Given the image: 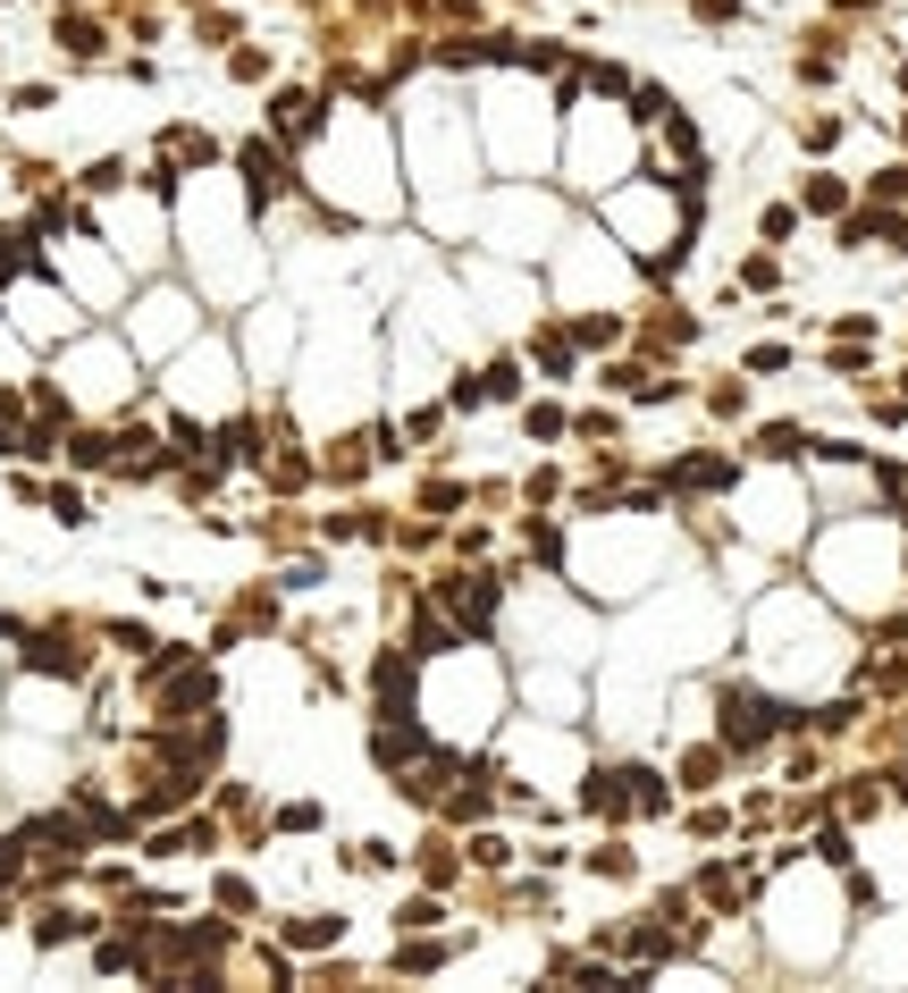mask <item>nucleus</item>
I'll use <instances>...</instances> for the list:
<instances>
[{
	"mask_svg": "<svg viewBox=\"0 0 908 993\" xmlns=\"http://www.w3.org/2000/svg\"><path fill=\"white\" fill-rule=\"evenodd\" d=\"M799 716L791 707H774L766 690H723V707H715V741L732 749V758H749V749H766L774 733H791Z\"/></svg>",
	"mask_w": 908,
	"mask_h": 993,
	"instance_id": "nucleus-1",
	"label": "nucleus"
},
{
	"mask_svg": "<svg viewBox=\"0 0 908 993\" xmlns=\"http://www.w3.org/2000/svg\"><path fill=\"white\" fill-rule=\"evenodd\" d=\"M437 607L454 615V631L488 640V623H496V581H488V573H446V581H437Z\"/></svg>",
	"mask_w": 908,
	"mask_h": 993,
	"instance_id": "nucleus-2",
	"label": "nucleus"
},
{
	"mask_svg": "<svg viewBox=\"0 0 908 993\" xmlns=\"http://www.w3.org/2000/svg\"><path fill=\"white\" fill-rule=\"evenodd\" d=\"M371 699H378V716H413V649L371 657Z\"/></svg>",
	"mask_w": 908,
	"mask_h": 993,
	"instance_id": "nucleus-3",
	"label": "nucleus"
},
{
	"mask_svg": "<svg viewBox=\"0 0 908 993\" xmlns=\"http://www.w3.org/2000/svg\"><path fill=\"white\" fill-rule=\"evenodd\" d=\"M421 749H430V741H421L413 716H378V733H371V758H378V766H413Z\"/></svg>",
	"mask_w": 908,
	"mask_h": 993,
	"instance_id": "nucleus-4",
	"label": "nucleus"
},
{
	"mask_svg": "<svg viewBox=\"0 0 908 993\" xmlns=\"http://www.w3.org/2000/svg\"><path fill=\"white\" fill-rule=\"evenodd\" d=\"M664 489H732V455H681Z\"/></svg>",
	"mask_w": 908,
	"mask_h": 993,
	"instance_id": "nucleus-5",
	"label": "nucleus"
},
{
	"mask_svg": "<svg viewBox=\"0 0 908 993\" xmlns=\"http://www.w3.org/2000/svg\"><path fill=\"white\" fill-rule=\"evenodd\" d=\"M623 800L648 808V817H664V808H673V784H664V775H648V766H623Z\"/></svg>",
	"mask_w": 908,
	"mask_h": 993,
	"instance_id": "nucleus-6",
	"label": "nucleus"
},
{
	"mask_svg": "<svg viewBox=\"0 0 908 993\" xmlns=\"http://www.w3.org/2000/svg\"><path fill=\"white\" fill-rule=\"evenodd\" d=\"M269 110H278V135H320V110H328V101H312V94H278Z\"/></svg>",
	"mask_w": 908,
	"mask_h": 993,
	"instance_id": "nucleus-7",
	"label": "nucleus"
},
{
	"mask_svg": "<svg viewBox=\"0 0 908 993\" xmlns=\"http://www.w3.org/2000/svg\"><path fill=\"white\" fill-rule=\"evenodd\" d=\"M799 210H816V219H841V210H850V186H841V177H808V186H799Z\"/></svg>",
	"mask_w": 908,
	"mask_h": 993,
	"instance_id": "nucleus-8",
	"label": "nucleus"
},
{
	"mask_svg": "<svg viewBox=\"0 0 908 993\" xmlns=\"http://www.w3.org/2000/svg\"><path fill=\"white\" fill-rule=\"evenodd\" d=\"M757 455H766V463L808 455V430H791V421H766V430H757Z\"/></svg>",
	"mask_w": 908,
	"mask_h": 993,
	"instance_id": "nucleus-9",
	"label": "nucleus"
},
{
	"mask_svg": "<svg viewBox=\"0 0 908 993\" xmlns=\"http://www.w3.org/2000/svg\"><path fill=\"white\" fill-rule=\"evenodd\" d=\"M337 935H345V917H295V926H286V943H295V952H328Z\"/></svg>",
	"mask_w": 908,
	"mask_h": 993,
	"instance_id": "nucleus-10",
	"label": "nucleus"
},
{
	"mask_svg": "<svg viewBox=\"0 0 908 993\" xmlns=\"http://www.w3.org/2000/svg\"><path fill=\"white\" fill-rule=\"evenodd\" d=\"M723 758H732V749H723V741L690 749V758H681V784H690V792H707V784H715V775H723Z\"/></svg>",
	"mask_w": 908,
	"mask_h": 993,
	"instance_id": "nucleus-11",
	"label": "nucleus"
},
{
	"mask_svg": "<svg viewBox=\"0 0 908 993\" xmlns=\"http://www.w3.org/2000/svg\"><path fill=\"white\" fill-rule=\"evenodd\" d=\"M26 666H34V674H85V657H76L68 640H34V649H26Z\"/></svg>",
	"mask_w": 908,
	"mask_h": 993,
	"instance_id": "nucleus-12",
	"label": "nucleus"
},
{
	"mask_svg": "<svg viewBox=\"0 0 908 993\" xmlns=\"http://www.w3.org/2000/svg\"><path fill=\"white\" fill-rule=\"evenodd\" d=\"M446 649H454V623H437V615L421 607L413 615V657H446Z\"/></svg>",
	"mask_w": 908,
	"mask_h": 993,
	"instance_id": "nucleus-13",
	"label": "nucleus"
},
{
	"mask_svg": "<svg viewBox=\"0 0 908 993\" xmlns=\"http://www.w3.org/2000/svg\"><path fill=\"white\" fill-rule=\"evenodd\" d=\"M245 177H253V203L278 194V160H269V144H245Z\"/></svg>",
	"mask_w": 908,
	"mask_h": 993,
	"instance_id": "nucleus-14",
	"label": "nucleus"
},
{
	"mask_svg": "<svg viewBox=\"0 0 908 993\" xmlns=\"http://www.w3.org/2000/svg\"><path fill=\"white\" fill-rule=\"evenodd\" d=\"M539 363H547V380H572V328H547L539 337Z\"/></svg>",
	"mask_w": 908,
	"mask_h": 993,
	"instance_id": "nucleus-15",
	"label": "nucleus"
},
{
	"mask_svg": "<svg viewBox=\"0 0 908 993\" xmlns=\"http://www.w3.org/2000/svg\"><path fill=\"white\" fill-rule=\"evenodd\" d=\"M480 396H496V404L522 396V363H513V354H505V363H488V371H480Z\"/></svg>",
	"mask_w": 908,
	"mask_h": 993,
	"instance_id": "nucleus-16",
	"label": "nucleus"
},
{
	"mask_svg": "<svg viewBox=\"0 0 908 993\" xmlns=\"http://www.w3.org/2000/svg\"><path fill=\"white\" fill-rule=\"evenodd\" d=\"M757 228H766V245H791V236H799V203H766Z\"/></svg>",
	"mask_w": 908,
	"mask_h": 993,
	"instance_id": "nucleus-17",
	"label": "nucleus"
},
{
	"mask_svg": "<svg viewBox=\"0 0 908 993\" xmlns=\"http://www.w3.org/2000/svg\"><path fill=\"white\" fill-rule=\"evenodd\" d=\"M396 969H404V976H430V969H446V943H404V952H396Z\"/></svg>",
	"mask_w": 908,
	"mask_h": 993,
	"instance_id": "nucleus-18",
	"label": "nucleus"
},
{
	"mask_svg": "<svg viewBox=\"0 0 908 993\" xmlns=\"http://www.w3.org/2000/svg\"><path fill=\"white\" fill-rule=\"evenodd\" d=\"M85 935V917L76 910H51V917H34V943H76Z\"/></svg>",
	"mask_w": 908,
	"mask_h": 993,
	"instance_id": "nucleus-19",
	"label": "nucleus"
},
{
	"mask_svg": "<svg viewBox=\"0 0 908 993\" xmlns=\"http://www.w3.org/2000/svg\"><path fill=\"white\" fill-rule=\"evenodd\" d=\"M799 725H816V733H850V725H858V699H832V707H816V716H799Z\"/></svg>",
	"mask_w": 908,
	"mask_h": 993,
	"instance_id": "nucleus-20",
	"label": "nucleus"
},
{
	"mask_svg": "<svg viewBox=\"0 0 908 993\" xmlns=\"http://www.w3.org/2000/svg\"><path fill=\"white\" fill-rule=\"evenodd\" d=\"M454 867H463V859H454L446 842H421V876H430V884H454Z\"/></svg>",
	"mask_w": 908,
	"mask_h": 993,
	"instance_id": "nucleus-21",
	"label": "nucleus"
},
{
	"mask_svg": "<svg viewBox=\"0 0 908 993\" xmlns=\"http://www.w3.org/2000/svg\"><path fill=\"white\" fill-rule=\"evenodd\" d=\"M664 110H673L664 85H631V118H640V127H648V118H664Z\"/></svg>",
	"mask_w": 908,
	"mask_h": 993,
	"instance_id": "nucleus-22",
	"label": "nucleus"
},
{
	"mask_svg": "<svg viewBox=\"0 0 908 993\" xmlns=\"http://www.w3.org/2000/svg\"><path fill=\"white\" fill-rule=\"evenodd\" d=\"M572 337H581V345H614V337H623V321H614V312H589Z\"/></svg>",
	"mask_w": 908,
	"mask_h": 993,
	"instance_id": "nucleus-23",
	"label": "nucleus"
},
{
	"mask_svg": "<svg viewBox=\"0 0 908 993\" xmlns=\"http://www.w3.org/2000/svg\"><path fill=\"white\" fill-rule=\"evenodd\" d=\"M59 42H68L76 59H93V51H101V35H93V26H85V18H59Z\"/></svg>",
	"mask_w": 908,
	"mask_h": 993,
	"instance_id": "nucleus-24",
	"label": "nucleus"
},
{
	"mask_svg": "<svg viewBox=\"0 0 908 993\" xmlns=\"http://www.w3.org/2000/svg\"><path fill=\"white\" fill-rule=\"evenodd\" d=\"M867 194H875V203H908V169H875Z\"/></svg>",
	"mask_w": 908,
	"mask_h": 993,
	"instance_id": "nucleus-25",
	"label": "nucleus"
},
{
	"mask_svg": "<svg viewBox=\"0 0 908 993\" xmlns=\"http://www.w3.org/2000/svg\"><path fill=\"white\" fill-rule=\"evenodd\" d=\"M816 859H825V867H850V834H841V825H825V834H816Z\"/></svg>",
	"mask_w": 908,
	"mask_h": 993,
	"instance_id": "nucleus-26",
	"label": "nucleus"
},
{
	"mask_svg": "<svg viewBox=\"0 0 908 993\" xmlns=\"http://www.w3.org/2000/svg\"><path fill=\"white\" fill-rule=\"evenodd\" d=\"M589 867H598V876H614V884H623V876H631V851H623V842H605V851H589Z\"/></svg>",
	"mask_w": 908,
	"mask_h": 993,
	"instance_id": "nucleus-27",
	"label": "nucleus"
},
{
	"mask_svg": "<svg viewBox=\"0 0 908 993\" xmlns=\"http://www.w3.org/2000/svg\"><path fill=\"white\" fill-rule=\"evenodd\" d=\"M530 556H539V564H555V556H564V531H555V522H530Z\"/></svg>",
	"mask_w": 908,
	"mask_h": 993,
	"instance_id": "nucleus-28",
	"label": "nucleus"
},
{
	"mask_svg": "<svg viewBox=\"0 0 908 993\" xmlns=\"http://www.w3.org/2000/svg\"><path fill=\"white\" fill-rule=\"evenodd\" d=\"M875 245H891V253H908V219H900V210H875Z\"/></svg>",
	"mask_w": 908,
	"mask_h": 993,
	"instance_id": "nucleus-29",
	"label": "nucleus"
},
{
	"mask_svg": "<svg viewBox=\"0 0 908 993\" xmlns=\"http://www.w3.org/2000/svg\"><path fill=\"white\" fill-rule=\"evenodd\" d=\"M522 421H530V439H564V413H555V404H530Z\"/></svg>",
	"mask_w": 908,
	"mask_h": 993,
	"instance_id": "nucleus-30",
	"label": "nucleus"
},
{
	"mask_svg": "<svg viewBox=\"0 0 908 993\" xmlns=\"http://www.w3.org/2000/svg\"><path fill=\"white\" fill-rule=\"evenodd\" d=\"M699 893L715 901V910H732V876H723V867H699Z\"/></svg>",
	"mask_w": 908,
	"mask_h": 993,
	"instance_id": "nucleus-31",
	"label": "nucleus"
},
{
	"mask_svg": "<svg viewBox=\"0 0 908 993\" xmlns=\"http://www.w3.org/2000/svg\"><path fill=\"white\" fill-rule=\"evenodd\" d=\"M664 135H673V153H699V127H690L681 110H664Z\"/></svg>",
	"mask_w": 908,
	"mask_h": 993,
	"instance_id": "nucleus-32",
	"label": "nucleus"
},
{
	"mask_svg": "<svg viewBox=\"0 0 908 993\" xmlns=\"http://www.w3.org/2000/svg\"><path fill=\"white\" fill-rule=\"evenodd\" d=\"M841 144V118H808V153H832Z\"/></svg>",
	"mask_w": 908,
	"mask_h": 993,
	"instance_id": "nucleus-33",
	"label": "nucleus"
},
{
	"mask_svg": "<svg viewBox=\"0 0 908 993\" xmlns=\"http://www.w3.org/2000/svg\"><path fill=\"white\" fill-rule=\"evenodd\" d=\"M690 9H699V26H732L740 18V0H690Z\"/></svg>",
	"mask_w": 908,
	"mask_h": 993,
	"instance_id": "nucleus-34",
	"label": "nucleus"
},
{
	"mask_svg": "<svg viewBox=\"0 0 908 993\" xmlns=\"http://www.w3.org/2000/svg\"><path fill=\"white\" fill-rule=\"evenodd\" d=\"M219 901H227V910H245V917H253V884H245V876H219Z\"/></svg>",
	"mask_w": 908,
	"mask_h": 993,
	"instance_id": "nucleus-35",
	"label": "nucleus"
},
{
	"mask_svg": "<svg viewBox=\"0 0 908 993\" xmlns=\"http://www.w3.org/2000/svg\"><path fill=\"white\" fill-rule=\"evenodd\" d=\"M18 876V842H0V884Z\"/></svg>",
	"mask_w": 908,
	"mask_h": 993,
	"instance_id": "nucleus-36",
	"label": "nucleus"
},
{
	"mask_svg": "<svg viewBox=\"0 0 908 993\" xmlns=\"http://www.w3.org/2000/svg\"><path fill=\"white\" fill-rule=\"evenodd\" d=\"M900 404H908V387H900Z\"/></svg>",
	"mask_w": 908,
	"mask_h": 993,
	"instance_id": "nucleus-37",
	"label": "nucleus"
},
{
	"mask_svg": "<svg viewBox=\"0 0 908 993\" xmlns=\"http://www.w3.org/2000/svg\"><path fill=\"white\" fill-rule=\"evenodd\" d=\"M900 135H908V118H900Z\"/></svg>",
	"mask_w": 908,
	"mask_h": 993,
	"instance_id": "nucleus-38",
	"label": "nucleus"
}]
</instances>
